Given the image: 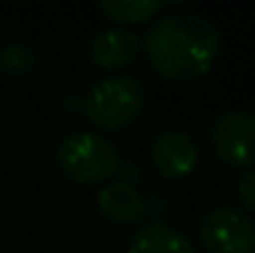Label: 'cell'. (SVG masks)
<instances>
[{
	"label": "cell",
	"mask_w": 255,
	"mask_h": 253,
	"mask_svg": "<svg viewBox=\"0 0 255 253\" xmlns=\"http://www.w3.org/2000/svg\"><path fill=\"white\" fill-rule=\"evenodd\" d=\"M144 50L151 67L171 82L203 77L221 55V32L201 12H169L146 30Z\"/></svg>",
	"instance_id": "6da1fadb"
},
{
	"label": "cell",
	"mask_w": 255,
	"mask_h": 253,
	"mask_svg": "<svg viewBox=\"0 0 255 253\" xmlns=\"http://www.w3.org/2000/svg\"><path fill=\"white\" fill-rule=\"evenodd\" d=\"M146 102V92L139 80L129 75H109L89 87L82 97L87 122L102 132H122L131 127Z\"/></svg>",
	"instance_id": "7a4b0ae2"
},
{
	"label": "cell",
	"mask_w": 255,
	"mask_h": 253,
	"mask_svg": "<svg viewBox=\"0 0 255 253\" xmlns=\"http://www.w3.org/2000/svg\"><path fill=\"white\" fill-rule=\"evenodd\" d=\"M57 164L70 181L80 186H94L117 176L122 162L109 139L87 129H77L60 142Z\"/></svg>",
	"instance_id": "3957f363"
},
{
	"label": "cell",
	"mask_w": 255,
	"mask_h": 253,
	"mask_svg": "<svg viewBox=\"0 0 255 253\" xmlns=\"http://www.w3.org/2000/svg\"><path fill=\"white\" fill-rule=\"evenodd\" d=\"M206 253H255V221L238 206H213L201 221Z\"/></svg>",
	"instance_id": "277c9868"
},
{
	"label": "cell",
	"mask_w": 255,
	"mask_h": 253,
	"mask_svg": "<svg viewBox=\"0 0 255 253\" xmlns=\"http://www.w3.org/2000/svg\"><path fill=\"white\" fill-rule=\"evenodd\" d=\"M216 157L231 169L255 167V114L248 109H228L211 127Z\"/></svg>",
	"instance_id": "5b68a950"
},
{
	"label": "cell",
	"mask_w": 255,
	"mask_h": 253,
	"mask_svg": "<svg viewBox=\"0 0 255 253\" xmlns=\"http://www.w3.org/2000/svg\"><path fill=\"white\" fill-rule=\"evenodd\" d=\"M151 164L164 179H186L198 167V147L186 132L164 129L151 142Z\"/></svg>",
	"instance_id": "8992f818"
},
{
	"label": "cell",
	"mask_w": 255,
	"mask_h": 253,
	"mask_svg": "<svg viewBox=\"0 0 255 253\" xmlns=\"http://www.w3.org/2000/svg\"><path fill=\"white\" fill-rule=\"evenodd\" d=\"M97 206L102 211V216L117 226H136L146 219L149 204L144 199V194L127 181H107L99 194H97Z\"/></svg>",
	"instance_id": "52a82bcc"
},
{
	"label": "cell",
	"mask_w": 255,
	"mask_h": 253,
	"mask_svg": "<svg viewBox=\"0 0 255 253\" xmlns=\"http://www.w3.org/2000/svg\"><path fill=\"white\" fill-rule=\"evenodd\" d=\"M141 47H144V40L139 32L114 27V30L99 32L92 40L89 55H92V62L102 70H122L139 57Z\"/></svg>",
	"instance_id": "ba28073f"
},
{
	"label": "cell",
	"mask_w": 255,
	"mask_h": 253,
	"mask_svg": "<svg viewBox=\"0 0 255 253\" xmlns=\"http://www.w3.org/2000/svg\"><path fill=\"white\" fill-rule=\"evenodd\" d=\"M127 253H196V246L176 226L166 221H151L131 236Z\"/></svg>",
	"instance_id": "9c48e42d"
},
{
	"label": "cell",
	"mask_w": 255,
	"mask_h": 253,
	"mask_svg": "<svg viewBox=\"0 0 255 253\" xmlns=\"http://www.w3.org/2000/svg\"><path fill=\"white\" fill-rule=\"evenodd\" d=\"M166 7V2L161 0H102L99 10L122 25H139L146 20H154L161 10Z\"/></svg>",
	"instance_id": "30bf717a"
},
{
	"label": "cell",
	"mask_w": 255,
	"mask_h": 253,
	"mask_svg": "<svg viewBox=\"0 0 255 253\" xmlns=\"http://www.w3.org/2000/svg\"><path fill=\"white\" fill-rule=\"evenodd\" d=\"M37 65H40V55L27 42L12 40L0 47V72L5 77H12V80L27 77L37 70Z\"/></svg>",
	"instance_id": "8fae6325"
},
{
	"label": "cell",
	"mask_w": 255,
	"mask_h": 253,
	"mask_svg": "<svg viewBox=\"0 0 255 253\" xmlns=\"http://www.w3.org/2000/svg\"><path fill=\"white\" fill-rule=\"evenodd\" d=\"M236 191H238V201H241V206L246 209V214H248V216L255 214V169H248V171L238 179Z\"/></svg>",
	"instance_id": "7c38bea8"
},
{
	"label": "cell",
	"mask_w": 255,
	"mask_h": 253,
	"mask_svg": "<svg viewBox=\"0 0 255 253\" xmlns=\"http://www.w3.org/2000/svg\"><path fill=\"white\" fill-rule=\"evenodd\" d=\"M117 174H119V181H127V184H134L136 186V181H141V167L139 164H119L117 169Z\"/></svg>",
	"instance_id": "4fadbf2b"
},
{
	"label": "cell",
	"mask_w": 255,
	"mask_h": 253,
	"mask_svg": "<svg viewBox=\"0 0 255 253\" xmlns=\"http://www.w3.org/2000/svg\"><path fill=\"white\" fill-rule=\"evenodd\" d=\"M62 107H65V109H72V112H75V109L82 112V97H80V94H67V97L62 99Z\"/></svg>",
	"instance_id": "5bb4252c"
}]
</instances>
